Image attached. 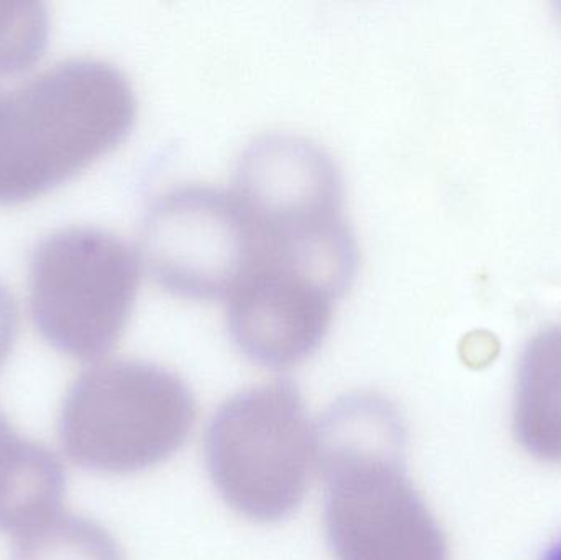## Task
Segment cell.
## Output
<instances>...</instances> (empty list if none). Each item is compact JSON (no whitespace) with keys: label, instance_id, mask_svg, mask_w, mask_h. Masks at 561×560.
Instances as JSON below:
<instances>
[{"label":"cell","instance_id":"cell-9","mask_svg":"<svg viewBox=\"0 0 561 560\" xmlns=\"http://www.w3.org/2000/svg\"><path fill=\"white\" fill-rule=\"evenodd\" d=\"M514 433L537 459L561 462V325L537 334L520 357Z\"/></svg>","mask_w":561,"mask_h":560},{"label":"cell","instance_id":"cell-7","mask_svg":"<svg viewBox=\"0 0 561 560\" xmlns=\"http://www.w3.org/2000/svg\"><path fill=\"white\" fill-rule=\"evenodd\" d=\"M340 296L306 270L260 256L227 296L230 335L256 364L293 367L322 344Z\"/></svg>","mask_w":561,"mask_h":560},{"label":"cell","instance_id":"cell-2","mask_svg":"<svg viewBox=\"0 0 561 560\" xmlns=\"http://www.w3.org/2000/svg\"><path fill=\"white\" fill-rule=\"evenodd\" d=\"M137 99L111 62L69 58L0 84V204L35 199L114 150Z\"/></svg>","mask_w":561,"mask_h":560},{"label":"cell","instance_id":"cell-12","mask_svg":"<svg viewBox=\"0 0 561 560\" xmlns=\"http://www.w3.org/2000/svg\"><path fill=\"white\" fill-rule=\"evenodd\" d=\"M19 332V312L10 293L0 285V368L5 364Z\"/></svg>","mask_w":561,"mask_h":560},{"label":"cell","instance_id":"cell-4","mask_svg":"<svg viewBox=\"0 0 561 560\" xmlns=\"http://www.w3.org/2000/svg\"><path fill=\"white\" fill-rule=\"evenodd\" d=\"M317 456V430L290 381L239 391L207 427L210 479L227 505L252 522H279L299 508Z\"/></svg>","mask_w":561,"mask_h":560},{"label":"cell","instance_id":"cell-13","mask_svg":"<svg viewBox=\"0 0 561 560\" xmlns=\"http://www.w3.org/2000/svg\"><path fill=\"white\" fill-rule=\"evenodd\" d=\"M22 437L10 424L9 418L0 411V479L5 473Z\"/></svg>","mask_w":561,"mask_h":560},{"label":"cell","instance_id":"cell-10","mask_svg":"<svg viewBox=\"0 0 561 560\" xmlns=\"http://www.w3.org/2000/svg\"><path fill=\"white\" fill-rule=\"evenodd\" d=\"M15 539L12 560H124L104 526L75 513H58Z\"/></svg>","mask_w":561,"mask_h":560},{"label":"cell","instance_id":"cell-1","mask_svg":"<svg viewBox=\"0 0 561 560\" xmlns=\"http://www.w3.org/2000/svg\"><path fill=\"white\" fill-rule=\"evenodd\" d=\"M405 426L376 393L346 395L317 430L325 532L336 560H448L444 532L405 473Z\"/></svg>","mask_w":561,"mask_h":560},{"label":"cell","instance_id":"cell-3","mask_svg":"<svg viewBox=\"0 0 561 560\" xmlns=\"http://www.w3.org/2000/svg\"><path fill=\"white\" fill-rule=\"evenodd\" d=\"M194 421L196 401L173 372L150 362H101L69 387L58 436L76 466L122 476L170 459Z\"/></svg>","mask_w":561,"mask_h":560},{"label":"cell","instance_id":"cell-11","mask_svg":"<svg viewBox=\"0 0 561 560\" xmlns=\"http://www.w3.org/2000/svg\"><path fill=\"white\" fill-rule=\"evenodd\" d=\"M49 42V15L43 3L0 2V76L32 68Z\"/></svg>","mask_w":561,"mask_h":560},{"label":"cell","instance_id":"cell-6","mask_svg":"<svg viewBox=\"0 0 561 560\" xmlns=\"http://www.w3.org/2000/svg\"><path fill=\"white\" fill-rule=\"evenodd\" d=\"M259 236L233 191L187 184L158 196L141 226L140 259L184 298H227L255 262Z\"/></svg>","mask_w":561,"mask_h":560},{"label":"cell","instance_id":"cell-14","mask_svg":"<svg viewBox=\"0 0 561 560\" xmlns=\"http://www.w3.org/2000/svg\"><path fill=\"white\" fill-rule=\"evenodd\" d=\"M543 560H561V538L559 539V542H557V545L553 546L549 552H547V556L543 558Z\"/></svg>","mask_w":561,"mask_h":560},{"label":"cell","instance_id":"cell-5","mask_svg":"<svg viewBox=\"0 0 561 560\" xmlns=\"http://www.w3.org/2000/svg\"><path fill=\"white\" fill-rule=\"evenodd\" d=\"M140 266V255L108 230L72 226L45 237L28 270L36 331L76 361L104 357L130 321Z\"/></svg>","mask_w":561,"mask_h":560},{"label":"cell","instance_id":"cell-8","mask_svg":"<svg viewBox=\"0 0 561 560\" xmlns=\"http://www.w3.org/2000/svg\"><path fill=\"white\" fill-rule=\"evenodd\" d=\"M233 194L262 232L345 219L335 161L297 135L270 134L253 140L237 167Z\"/></svg>","mask_w":561,"mask_h":560}]
</instances>
